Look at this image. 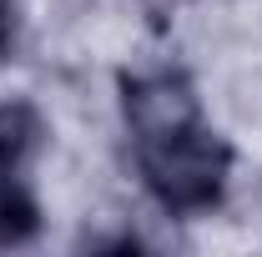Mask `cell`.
<instances>
[{
    "instance_id": "1",
    "label": "cell",
    "mask_w": 262,
    "mask_h": 257,
    "mask_svg": "<svg viewBox=\"0 0 262 257\" xmlns=\"http://www.w3.org/2000/svg\"><path fill=\"white\" fill-rule=\"evenodd\" d=\"M126 126L146 192L166 212H207L222 202L232 152L202 121L187 76H136L126 81Z\"/></svg>"
},
{
    "instance_id": "2",
    "label": "cell",
    "mask_w": 262,
    "mask_h": 257,
    "mask_svg": "<svg viewBox=\"0 0 262 257\" xmlns=\"http://www.w3.org/2000/svg\"><path fill=\"white\" fill-rule=\"evenodd\" d=\"M40 141V116L26 101H0V172H20Z\"/></svg>"
},
{
    "instance_id": "3",
    "label": "cell",
    "mask_w": 262,
    "mask_h": 257,
    "mask_svg": "<svg viewBox=\"0 0 262 257\" xmlns=\"http://www.w3.org/2000/svg\"><path fill=\"white\" fill-rule=\"evenodd\" d=\"M35 227H40L35 197L20 187L15 172H0V247H15V242L35 237Z\"/></svg>"
},
{
    "instance_id": "4",
    "label": "cell",
    "mask_w": 262,
    "mask_h": 257,
    "mask_svg": "<svg viewBox=\"0 0 262 257\" xmlns=\"http://www.w3.org/2000/svg\"><path fill=\"white\" fill-rule=\"evenodd\" d=\"M5 46H10V20H5V0H0V56H5Z\"/></svg>"
}]
</instances>
